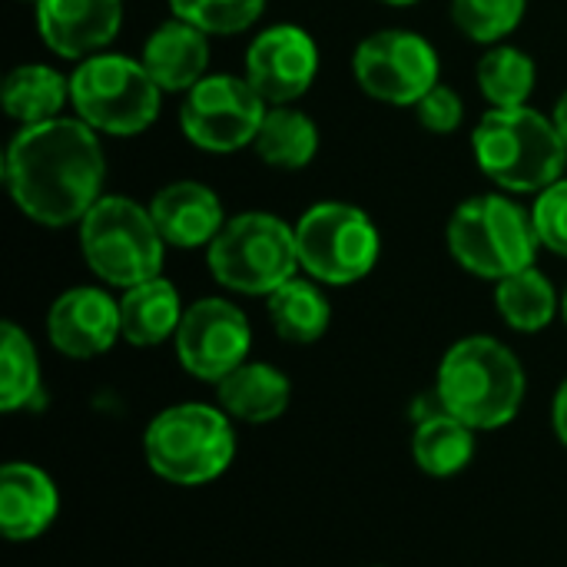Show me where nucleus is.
<instances>
[{"label": "nucleus", "instance_id": "nucleus-1", "mask_svg": "<svg viewBox=\"0 0 567 567\" xmlns=\"http://www.w3.org/2000/svg\"><path fill=\"white\" fill-rule=\"evenodd\" d=\"M100 133L80 116L20 126L3 153V183L17 209L40 226H73L103 199Z\"/></svg>", "mask_w": 567, "mask_h": 567}, {"label": "nucleus", "instance_id": "nucleus-2", "mask_svg": "<svg viewBox=\"0 0 567 567\" xmlns=\"http://www.w3.org/2000/svg\"><path fill=\"white\" fill-rule=\"evenodd\" d=\"M439 405L475 432L508 425L525 399V372L508 346L492 336L458 339L439 365Z\"/></svg>", "mask_w": 567, "mask_h": 567}, {"label": "nucleus", "instance_id": "nucleus-3", "mask_svg": "<svg viewBox=\"0 0 567 567\" xmlns=\"http://www.w3.org/2000/svg\"><path fill=\"white\" fill-rule=\"evenodd\" d=\"M472 150L478 169L505 193H542L565 176L567 146L551 116L532 106H492L475 133Z\"/></svg>", "mask_w": 567, "mask_h": 567}, {"label": "nucleus", "instance_id": "nucleus-4", "mask_svg": "<svg viewBox=\"0 0 567 567\" xmlns=\"http://www.w3.org/2000/svg\"><path fill=\"white\" fill-rule=\"evenodd\" d=\"M449 252L452 259L478 279H505L528 266L538 256L535 219L525 206L505 193H485L465 199L449 219Z\"/></svg>", "mask_w": 567, "mask_h": 567}, {"label": "nucleus", "instance_id": "nucleus-5", "mask_svg": "<svg viewBox=\"0 0 567 567\" xmlns=\"http://www.w3.org/2000/svg\"><path fill=\"white\" fill-rule=\"evenodd\" d=\"M143 452L159 478L173 485H206L233 465L236 435L223 409L186 402L150 422Z\"/></svg>", "mask_w": 567, "mask_h": 567}, {"label": "nucleus", "instance_id": "nucleus-6", "mask_svg": "<svg viewBox=\"0 0 567 567\" xmlns=\"http://www.w3.org/2000/svg\"><path fill=\"white\" fill-rule=\"evenodd\" d=\"M80 249L96 279L116 289H133L156 279L166 256L150 206L126 196H103L80 223Z\"/></svg>", "mask_w": 567, "mask_h": 567}, {"label": "nucleus", "instance_id": "nucleus-7", "mask_svg": "<svg viewBox=\"0 0 567 567\" xmlns=\"http://www.w3.org/2000/svg\"><path fill=\"white\" fill-rule=\"evenodd\" d=\"M76 116L106 136H136L150 130L163 106V90L146 66L123 53H93L70 76Z\"/></svg>", "mask_w": 567, "mask_h": 567}, {"label": "nucleus", "instance_id": "nucleus-8", "mask_svg": "<svg viewBox=\"0 0 567 567\" xmlns=\"http://www.w3.org/2000/svg\"><path fill=\"white\" fill-rule=\"evenodd\" d=\"M206 262L219 286L243 296H269L299 269L296 226L272 213H239L206 246Z\"/></svg>", "mask_w": 567, "mask_h": 567}, {"label": "nucleus", "instance_id": "nucleus-9", "mask_svg": "<svg viewBox=\"0 0 567 567\" xmlns=\"http://www.w3.org/2000/svg\"><path fill=\"white\" fill-rule=\"evenodd\" d=\"M296 249L309 279L326 286H352L375 269L382 239L369 213L342 199H326L299 216Z\"/></svg>", "mask_w": 567, "mask_h": 567}, {"label": "nucleus", "instance_id": "nucleus-10", "mask_svg": "<svg viewBox=\"0 0 567 567\" xmlns=\"http://www.w3.org/2000/svg\"><path fill=\"white\" fill-rule=\"evenodd\" d=\"M266 120V100L246 76L206 73L179 106L183 136L206 153H236L252 146Z\"/></svg>", "mask_w": 567, "mask_h": 567}, {"label": "nucleus", "instance_id": "nucleus-11", "mask_svg": "<svg viewBox=\"0 0 567 567\" xmlns=\"http://www.w3.org/2000/svg\"><path fill=\"white\" fill-rule=\"evenodd\" d=\"M355 83L379 103L415 106L432 86H439V53L412 30H375L352 53Z\"/></svg>", "mask_w": 567, "mask_h": 567}, {"label": "nucleus", "instance_id": "nucleus-12", "mask_svg": "<svg viewBox=\"0 0 567 567\" xmlns=\"http://www.w3.org/2000/svg\"><path fill=\"white\" fill-rule=\"evenodd\" d=\"M179 365L203 379V382H223L229 372H236L252 346L249 319L239 306L229 299H199L183 312V322L173 336Z\"/></svg>", "mask_w": 567, "mask_h": 567}, {"label": "nucleus", "instance_id": "nucleus-13", "mask_svg": "<svg viewBox=\"0 0 567 567\" xmlns=\"http://www.w3.org/2000/svg\"><path fill=\"white\" fill-rule=\"evenodd\" d=\"M319 73V47L296 23L266 27L246 50V80L269 106L296 103Z\"/></svg>", "mask_w": 567, "mask_h": 567}, {"label": "nucleus", "instance_id": "nucleus-14", "mask_svg": "<svg viewBox=\"0 0 567 567\" xmlns=\"http://www.w3.org/2000/svg\"><path fill=\"white\" fill-rule=\"evenodd\" d=\"M47 336L66 359H93L123 336L120 302L96 286L66 289L47 312Z\"/></svg>", "mask_w": 567, "mask_h": 567}, {"label": "nucleus", "instance_id": "nucleus-15", "mask_svg": "<svg viewBox=\"0 0 567 567\" xmlns=\"http://www.w3.org/2000/svg\"><path fill=\"white\" fill-rule=\"evenodd\" d=\"M37 30L63 60L100 53L123 23V0H37Z\"/></svg>", "mask_w": 567, "mask_h": 567}, {"label": "nucleus", "instance_id": "nucleus-16", "mask_svg": "<svg viewBox=\"0 0 567 567\" xmlns=\"http://www.w3.org/2000/svg\"><path fill=\"white\" fill-rule=\"evenodd\" d=\"M150 216L159 236L166 239V246H176V249L209 246L226 226L219 196L196 179H176L163 186L150 199Z\"/></svg>", "mask_w": 567, "mask_h": 567}, {"label": "nucleus", "instance_id": "nucleus-17", "mask_svg": "<svg viewBox=\"0 0 567 567\" xmlns=\"http://www.w3.org/2000/svg\"><path fill=\"white\" fill-rule=\"evenodd\" d=\"M140 63L163 93H189L206 76L209 33L173 17L146 37Z\"/></svg>", "mask_w": 567, "mask_h": 567}, {"label": "nucleus", "instance_id": "nucleus-18", "mask_svg": "<svg viewBox=\"0 0 567 567\" xmlns=\"http://www.w3.org/2000/svg\"><path fill=\"white\" fill-rule=\"evenodd\" d=\"M60 512L56 485L47 472L27 462L3 465L0 475V525L10 542H30L43 535Z\"/></svg>", "mask_w": 567, "mask_h": 567}, {"label": "nucleus", "instance_id": "nucleus-19", "mask_svg": "<svg viewBox=\"0 0 567 567\" xmlns=\"http://www.w3.org/2000/svg\"><path fill=\"white\" fill-rule=\"evenodd\" d=\"M216 392H219L223 412L249 425L279 419L292 399L289 379L276 365H266V362H243L236 372L216 382Z\"/></svg>", "mask_w": 567, "mask_h": 567}, {"label": "nucleus", "instance_id": "nucleus-20", "mask_svg": "<svg viewBox=\"0 0 567 567\" xmlns=\"http://www.w3.org/2000/svg\"><path fill=\"white\" fill-rule=\"evenodd\" d=\"M183 302L179 292L169 279L156 276L146 279L133 289L123 292L120 299V326H123V339L133 346H159L166 339L176 336L179 322H183Z\"/></svg>", "mask_w": 567, "mask_h": 567}, {"label": "nucleus", "instance_id": "nucleus-21", "mask_svg": "<svg viewBox=\"0 0 567 567\" xmlns=\"http://www.w3.org/2000/svg\"><path fill=\"white\" fill-rule=\"evenodd\" d=\"M256 156L272 169H306L319 153V126L296 106H269L252 140Z\"/></svg>", "mask_w": 567, "mask_h": 567}, {"label": "nucleus", "instance_id": "nucleus-22", "mask_svg": "<svg viewBox=\"0 0 567 567\" xmlns=\"http://www.w3.org/2000/svg\"><path fill=\"white\" fill-rule=\"evenodd\" d=\"M0 96L10 120H17L20 126H33L60 116L63 103L70 100V80L60 76L53 66L23 63L7 73Z\"/></svg>", "mask_w": 567, "mask_h": 567}, {"label": "nucleus", "instance_id": "nucleus-23", "mask_svg": "<svg viewBox=\"0 0 567 567\" xmlns=\"http://www.w3.org/2000/svg\"><path fill=\"white\" fill-rule=\"evenodd\" d=\"M269 299V322L279 332V339L292 342V346H309L319 342L329 329L332 309L329 299L322 296V289L312 279H289L282 282L276 292L266 296Z\"/></svg>", "mask_w": 567, "mask_h": 567}, {"label": "nucleus", "instance_id": "nucleus-24", "mask_svg": "<svg viewBox=\"0 0 567 567\" xmlns=\"http://www.w3.org/2000/svg\"><path fill=\"white\" fill-rule=\"evenodd\" d=\"M412 455L425 475L452 478L475 455V429H468L452 412L439 409L435 415H425L419 422V429L412 435Z\"/></svg>", "mask_w": 567, "mask_h": 567}, {"label": "nucleus", "instance_id": "nucleus-25", "mask_svg": "<svg viewBox=\"0 0 567 567\" xmlns=\"http://www.w3.org/2000/svg\"><path fill=\"white\" fill-rule=\"evenodd\" d=\"M495 306L515 332H542L558 312V292L542 269L528 266L495 282Z\"/></svg>", "mask_w": 567, "mask_h": 567}, {"label": "nucleus", "instance_id": "nucleus-26", "mask_svg": "<svg viewBox=\"0 0 567 567\" xmlns=\"http://www.w3.org/2000/svg\"><path fill=\"white\" fill-rule=\"evenodd\" d=\"M475 73H478L482 96L498 110L528 106L535 93V80H538L535 60L525 50L508 47V43H495L488 53H482Z\"/></svg>", "mask_w": 567, "mask_h": 567}, {"label": "nucleus", "instance_id": "nucleus-27", "mask_svg": "<svg viewBox=\"0 0 567 567\" xmlns=\"http://www.w3.org/2000/svg\"><path fill=\"white\" fill-rule=\"evenodd\" d=\"M37 389H40V362H37V349L30 336L20 326L3 322L0 329V409L17 412L30 405Z\"/></svg>", "mask_w": 567, "mask_h": 567}, {"label": "nucleus", "instance_id": "nucleus-28", "mask_svg": "<svg viewBox=\"0 0 567 567\" xmlns=\"http://www.w3.org/2000/svg\"><path fill=\"white\" fill-rule=\"evenodd\" d=\"M528 0H452L455 27L475 43H502L518 30Z\"/></svg>", "mask_w": 567, "mask_h": 567}, {"label": "nucleus", "instance_id": "nucleus-29", "mask_svg": "<svg viewBox=\"0 0 567 567\" xmlns=\"http://www.w3.org/2000/svg\"><path fill=\"white\" fill-rule=\"evenodd\" d=\"M173 17L199 27L209 37H229L249 30L262 10L266 0H169Z\"/></svg>", "mask_w": 567, "mask_h": 567}, {"label": "nucleus", "instance_id": "nucleus-30", "mask_svg": "<svg viewBox=\"0 0 567 567\" xmlns=\"http://www.w3.org/2000/svg\"><path fill=\"white\" fill-rule=\"evenodd\" d=\"M532 219H535V233H538L542 246L567 259V179L565 176H561L558 183H551L548 189H542V193H538V199H535V206H532Z\"/></svg>", "mask_w": 567, "mask_h": 567}, {"label": "nucleus", "instance_id": "nucleus-31", "mask_svg": "<svg viewBox=\"0 0 567 567\" xmlns=\"http://www.w3.org/2000/svg\"><path fill=\"white\" fill-rule=\"evenodd\" d=\"M412 110H415L419 123H422L429 133H435V136L455 133V130L462 126V120H465V103H462V96H458L455 90L442 86V83L432 86Z\"/></svg>", "mask_w": 567, "mask_h": 567}, {"label": "nucleus", "instance_id": "nucleus-32", "mask_svg": "<svg viewBox=\"0 0 567 567\" xmlns=\"http://www.w3.org/2000/svg\"><path fill=\"white\" fill-rule=\"evenodd\" d=\"M551 422H555V432L558 439L567 445V379L561 382L558 395H555V409H551Z\"/></svg>", "mask_w": 567, "mask_h": 567}, {"label": "nucleus", "instance_id": "nucleus-33", "mask_svg": "<svg viewBox=\"0 0 567 567\" xmlns=\"http://www.w3.org/2000/svg\"><path fill=\"white\" fill-rule=\"evenodd\" d=\"M551 123H555L558 136L565 140L567 146V90L558 96V103H555V110H551Z\"/></svg>", "mask_w": 567, "mask_h": 567}, {"label": "nucleus", "instance_id": "nucleus-34", "mask_svg": "<svg viewBox=\"0 0 567 567\" xmlns=\"http://www.w3.org/2000/svg\"><path fill=\"white\" fill-rule=\"evenodd\" d=\"M382 3H389V7H412L415 0H382Z\"/></svg>", "mask_w": 567, "mask_h": 567}, {"label": "nucleus", "instance_id": "nucleus-35", "mask_svg": "<svg viewBox=\"0 0 567 567\" xmlns=\"http://www.w3.org/2000/svg\"><path fill=\"white\" fill-rule=\"evenodd\" d=\"M561 312H565V322H567V289H565V299H561Z\"/></svg>", "mask_w": 567, "mask_h": 567}, {"label": "nucleus", "instance_id": "nucleus-36", "mask_svg": "<svg viewBox=\"0 0 567 567\" xmlns=\"http://www.w3.org/2000/svg\"><path fill=\"white\" fill-rule=\"evenodd\" d=\"M30 3H37V0H30Z\"/></svg>", "mask_w": 567, "mask_h": 567}]
</instances>
